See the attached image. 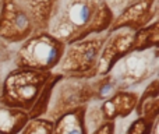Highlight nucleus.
Listing matches in <instances>:
<instances>
[{
    "label": "nucleus",
    "instance_id": "obj_13",
    "mask_svg": "<svg viewBox=\"0 0 159 134\" xmlns=\"http://www.w3.org/2000/svg\"><path fill=\"white\" fill-rule=\"evenodd\" d=\"M30 120L27 112L0 102V134H20Z\"/></svg>",
    "mask_w": 159,
    "mask_h": 134
},
{
    "label": "nucleus",
    "instance_id": "obj_16",
    "mask_svg": "<svg viewBox=\"0 0 159 134\" xmlns=\"http://www.w3.org/2000/svg\"><path fill=\"white\" fill-rule=\"evenodd\" d=\"M53 122L46 118L30 119L20 134H52Z\"/></svg>",
    "mask_w": 159,
    "mask_h": 134
},
{
    "label": "nucleus",
    "instance_id": "obj_23",
    "mask_svg": "<svg viewBox=\"0 0 159 134\" xmlns=\"http://www.w3.org/2000/svg\"><path fill=\"white\" fill-rule=\"evenodd\" d=\"M0 85H2V80H0Z\"/></svg>",
    "mask_w": 159,
    "mask_h": 134
},
{
    "label": "nucleus",
    "instance_id": "obj_20",
    "mask_svg": "<svg viewBox=\"0 0 159 134\" xmlns=\"http://www.w3.org/2000/svg\"><path fill=\"white\" fill-rule=\"evenodd\" d=\"M116 133V123L115 122H103L102 124H99L95 130H92V133L89 134H115Z\"/></svg>",
    "mask_w": 159,
    "mask_h": 134
},
{
    "label": "nucleus",
    "instance_id": "obj_3",
    "mask_svg": "<svg viewBox=\"0 0 159 134\" xmlns=\"http://www.w3.org/2000/svg\"><path fill=\"white\" fill-rule=\"evenodd\" d=\"M52 73L14 67L2 81L0 102L6 106L21 109L28 113Z\"/></svg>",
    "mask_w": 159,
    "mask_h": 134
},
{
    "label": "nucleus",
    "instance_id": "obj_17",
    "mask_svg": "<svg viewBox=\"0 0 159 134\" xmlns=\"http://www.w3.org/2000/svg\"><path fill=\"white\" fill-rule=\"evenodd\" d=\"M134 113H137V116H143L147 120L155 122L159 119V98H152L145 101Z\"/></svg>",
    "mask_w": 159,
    "mask_h": 134
},
{
    "label": "nucleus",
    "instance_id": "obj_22",
    "mask_svg": "<svg viewBox=\"0 0 159 134\" xmlns=\"http://www.w3.org/2000/svg\"><path fill=\"white\" fill-rule=\"evenodd\" d=\"M151 134H159V119L154 123V126H152V132Z\"/></svg>",
    "mask_w": 159,
    "mask_h": 134
},
{
    "label": "nucleus",
    "instance_id": "obj_7",
    "mask_svg": "<svg viewBox=\"0 0 159 134\" xmlns=\"http://www.w3.org/2000/svg\"><path fill=\"white\" fill-rule=\"evenodd\" d=\"M28 14L14 0H0V39L7 44H22L35 32Z\"/></svg>",
    "mask_w": 159,
    "mask_h": 134
},
{
    "label": "nucleus",
    "instance_id": "obj_18",
    "mask_svg": "<svg viewBox=\"0 0 159 134\" xmlns=\"http://www.w3.org/2000/svg\"><path fill=\"white\" fill-rule=\"evenodd\" d=\"M155 122L147 120L143 116H137V118L129 124V127H127L124 134H151L152 126H154Z\"/></svg>",
    "mask_w": 159,
    "mask_h": 134
},
{
    "label": "nucleus",
    "instance_id": "obj_11",
    "mask_svg": "<svg viewBox=\"0 0 159 134\" xmlns=\"http://www.w3.org/2000/svg\"><path fill=\"white\" fill-rule=\"evenodd\" d=\"M87 106L88 105L69 110L53 120L52 134H89L85 122Z\"/></svg>",
    "mask_w": 159,
    "mask_h": 134
},
{
    "label": "nucleus",
    "instance_id": "obj_2",
    "mask_svg": "<svg viewBox=\"0 0 159 134\" xmlns=\"http://www.w3.org/2000/svg\"><path fill=\"white\" fill-rule=\"evenodd\" d=\"M66 45L46 30L35 31L21 44L16 53V68L52 73L59 66Z\"/></svg>",
    "mask_w": 159,
    "mask_h": 134
},
{
    "label": "nucleus",
    "instance_id": "obj_10",
    "mask_svg": "<svg viewBox=\"0 0 159 134\" xmlns=\"http://www.w3.org/2000/svg\"><path fill=\"white\" fill-rule=\"evenodd\" d=\"M138 101V94L131 90H119L99 105L102 122H116L126 119L134 113Z\"/></svg>",
    "mask_w": 159,
    "mask_h": 134
},
{
    "label": "nucleus",
    "instance_id": "obj_21",
    "mask_svg": "<svg viewBox=\"0 0 159 134\" xmlns=\"http://www.w3.org/2000/svg\"><path fill=\"white\" fill-rule=\"evenodd\" d=\"M130 2H133V0H105V3L107 4V7L112 10V13L115 14V16L119 11L123 10Z\"/></svg>",
    "mask_w": 159,
    "mask_h": 134
},
{
    "label": "nucleus",
    "instance_id": "obj_5",
    "mask_svg": "<svg viewBox=\"0 0 159 134\" xmlns=\"http://www.w3.org/2000/svg\"><path fill=\"white\" fill-rule=\"evenodd\" d=\"M159 48L131 52L115 64L107 74L116 90H131L158 76Z\"/></svg>",
    "mask_w": 159,
    "mask_h": 134
},
{
    "label": "nucleus",
    "instance_id": "obj_19",
    "mask_svg": "<svg viewBox=\"0 0 159 134\" xmlns=\"http://www.w3.org/2000/svg\"><path fill=\"white\" fill-rule=\"evenodd\" d=\"M152 98H159V80H158V76L154 77L151 81H148L147 87L144 88L143 94L138 95V101H137V105H135V110H137L145 101L152 99Z\"/></svg>",
    "mask_w": 159,
    "mask_h": 134
},
{
    "label": "nucleus",
    "instance_id": "obj_9",
    "mask_svg": "<svg viewBox=\"0 0 159 134\" xmlns=\"http://www.w3.org/2000/svg\"><path fill=\"white\" fill-rule=\"evenodd\" d=\"M155 20H158V0H133L113 17L107 32L123 28L135 32Z\"/></svg>",
    "mask_w": 159,
    "mask_h": 134
},
{
    "label": "nucleus",
    "instance_id": "obj_15",
    "mask_svg": "<svg viewBox=\"0 0 159 134\" xmlns=\"http://www.w3.org/2000/svg\"><path fill=\"white\" fill-rule=\"evenodd\" d=\"M159 48V21L155 20L147 27L134 32L131 52H144V50Z\"/></svg>",
    "mask_w": 159,
    "mask_h": 134
},
{
    "label": "nucleus",
    "instance_id": "obj_8",
    "mask_svg": "<svg viewBox=\"0 0 159 134\" xmlns=\"http://www.w3.org/2000/svg\"><path fill=\"white\" fill-rule=\"evenodd\" d=\"M133 41H134V31L126 28L106 32V38L99 53L95 77L107 76L119 60L131 53Z\"/></svg>",
    "mask_w": 159,
    "mask_h": 134
},
{
    "label": "nucleus",
    "instance_id": "obj_1",
    "mask_svg": "<svg viewBox=\"0 0 159 134\" xmlns=\"http://www.w3.org/2000/svg\"><path fill=\"white\" fill-rule=\"evenodd\" d=\"M105 0H57L46 31L64 45L106 34L113 21Z\"/></svg>",
    "mask_w": 159,
    "mask_h": 134
},
{
    "label": "nucleus",
    "instance_id": "obj_14",
    "mask_svg": "<svg viewBox=\"0 0 159 134\" xmlns=\"http://www.w3.org/2000/svg\"><path fill=\"white\" fill-rule=\"evenodd\" d=\"M63 78V76L56 71H53L52 76L49 77V80L46 81V84L43 85L42 88L41 94L39 96L36 98L35 104L34 106L31 108V110L28 112V116L30 119H38V118H45L48 109H49V105H50V99H52V94H53V90H55L56 84H57L60 80Z\"/></svg>",
    "mask_w": 159,
    "mask_h": 134
},
{
    "label": "nucleus",
    "instance_id": "obj_12",
    "mask_svg": "<svg viewBox=\"0 0 159 134\" xmlns=\"http://www.w3.org/2000/svg\"><path fill=\"white\" fill-rule=\"evenodd\" d=\"M34 22L36 31L46 30L50 14L57 0H14Z\"/></svg>",
    "mask_w": 159,
    "mask_h": 134
},
{
    "label": "nucleus",
    "instance_id": "obj_6",
    "mask_svg": "<svg viewBox=\"0 0 159 134\" xmlns=\"http://www.w3.org/2000/svg\"><path fill=\"white\" fill-rule=\"evenodd\" d=\"M92 101H95L92 80L63 77L53 90L49 109L45 118L53 122L63 113L75 108L85 106Z\"/></svg>",
    "mask_w": 159,
    "mask_h": 134
},
{
    "label": "nucleus",
    "instance_id": "obj_4",
    "mask_svg": "<svg viewBox=\"0 0 159 134\" xmlns=\"http://www.w3.org/2000/svg\"><path fill=\"white\" fill-rule=\"evenodd\" d=\"M105 38L106 34H101L66 45L56 73L70 78H95L96 64Z\"/></svg>",
    "mask_w": 159,
    "mask_h": 134
}]
</instances>
